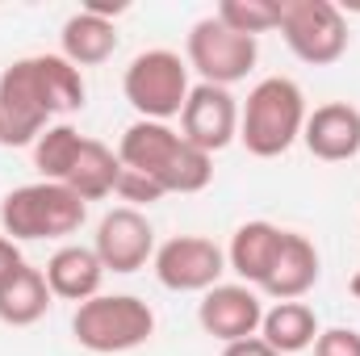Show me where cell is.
<instances>
[{"mask_svg": "<svg viewBox=\"0 0 360 356\" xmlns=\"http://www.w3.org/2000/svg\"><path fill=\"white\" fill-rule=\"evenodd\" d=\"M84 76L63 55H25L0 76V143L30 147L51 117L84 109Z\"/></svg>", "mask_w": 360, "mask_h": 356, "instance_id": "cell-1", "label": "cell"}, {"mask_svg": "<svg viewBox=\"0 0 360 356\" xmlns=\"http://www.w3.org/2000/svg\"><path fill=\"white\" fill-rule=\"evenodd\" d=\"M117 160L122 168L147 177L164 197L168 193H201L214 180V155L197 151L193 143L180 139L168 122H134L126 126L122 143H117Z\"/></svg>", "mask_w": 360, "mask_h": 356, "instance_id": "cell-2", "label": "cell"}, {"mask_svg": "<svg viewBox=\"0 0 360 356\" xmlns=\"http://www.w3.org/2000/svg\"><path fill=\"white\" fill-rule=\"evenodd\" d=\"M306 130V96L289 76H269L248 92V105L239 109V143L256 160L285 155Z\"/></svg>", "mask_w": 360, "mask_h": 356, "instance_id": "cell-3", "label": "cell"}, {"mask_svg": "<svg viewBox=\"0 0 360 356\" xmlns=\"http://www.w3.org/2000/svg\"><path fill=\"white\" fill-rule=\"evenodd\" d=\"M84 218H89V205L68 184H55V180L21 184L0 201V235H8L13 243L76 235Z\"/></svg>", "mask_w": 360, "mask_h": 356, "instance_id": "cell-4", "label": "cell"}, {"mask_svg": "<svg viewBox=\"0 0 360 356\" xmlns=\"http://www.w3.org/2000/svg\"><path fill=\"white\" fill-rule=\"evenodd\" d=\"M72 336L96 356L134 352L155 336V310L134 293H96L76 306Z\"/></svg>", "mask_w": 360, "mask_h": 356, "instance_id": "cell-5", "label": "cell"}, {"mask_svg": "<svg viewBox=\"0 0 360 356\" xmlns=\"http://www.w3.org/2000/svg\"><path fill=\"white\" fill-rule=\"evenodd\" d=\"M122 92L126 101L134 105V113L143 122H168V117H180L184 101H188V63L180 59L176 51H143L130 59L126 76H122Z\"/></svg>", "mask_w": 360, "mask_h": 356, "instance_id": "cell-6", "label": "cell"}, {"mask_svg": "<svg viewBox=\"0 0 360 356\" xmlns=\"http://www.w3.org/2000/svg\"><path fill=\"white\" fill-rule=\"evenodd\" d=\"M281 38L302 63L331 68L348 51V21L331 0H281Z\"/></svg>", "mask_w": 360, "mask_h": 356, "instance_id": "cell-7", "label": "cell"}, {"mask_svg": "<svg viewBox=\"0 0 360 356\" xmlns=\"http://www.w3.org/2000/svg\"><path fill=\"white\" fill-rule=\"evenodd\" d=\"M256 55H260V42L248 34H235L214 13L201 17L184 42V63L201 76V84H218V89L248 80V72L256 68Z\"/></svg>", "mask_w": 360, "mask_h": 356, "instance_id": "cell-8", "label": "cell"}, {"mask_svg": "<svg viewBox=\"0 0 360 356\" xmlns=\"http://www.w3.org/2000/svg\"><path fill=\"white\" fill-rule=\"evenodd\" d=\"M155 276L172 293H205L222 281L226 252L205 235H176L155 248Z\"/></svg>", "mask_w": 360, "mask_h": 356, "instance_id": "cell-9", "label": "cell"}, {"mask_svg": "<svg viewBox=\"0 0 360 356\" xmlns=\"http://www.w3.org/2000/svg\"><path fill=\"white\" fill-rule=\"evenodd\" d=\"M180 139L193 143L197 151L214 155L239 139V105L231 89L218 84H193L184 109H180Z\"/></svg>", "mask_w": 360, "mask_h": 356, "instance_id": "cell-10", "label": "cell"}, {"mask_svg": "<svg viewBox=\"0 0 360 356\" xmlns=\"http://www.w3.org/2000/svg\"><path fill=\"white\" fill-rule=\"evenodd\" d=\"M197 323L205 336H214L222 348L226 344H239V340H252L260 336V323H264V302L252 285H214L205 289L201 306H197Z\"/></svg>", "mask_w": 360, "mask_h": 356, "instance_id": "cell-11", "label": "cell"}, {"mask_svg": "<svg viewBox=\"0 0 360 356\" xmlns=\"http://www.w3.org/2000/svg\"><path fill=\"white\" fill-rule=\"evenodd\" d=\"M92 252L101 256L105 272H139L147 260H155V231L143 210L117 205L101 218Z\"/></svg>", "mask_w": 360, "mask_h": 356, "instance_id": "cell-12", "label": "cell"}, {"mask_svg": "<svg viewBox=\"0 0 360 356\" xmlns=\"http://www.w3.org/2000/svg\"><path fill=\"white\" fill-rule=\"evenodd\" d=\"M302 143L323 164H344L360 155V109L348 101H327L314 113H306Z\"/></svg>", "mask_w": 360, "mask_h": 356, "instance_id": "cell-13", "label": "cell"}, {"mask_svg": "<svg viewBox=\"0 0 360 356\" xmlns=\"http://www.w3.org/2000/svg\"><path fill=\"white\" fill-rule=\"evenodd\" d=\"M319 248L297 235V231H285L281 239V252H276V265H272L269 281L260 285V293H269L276 302H302L314 285H319Z\"/></svg>", "mask_w": 360, "mask_h": 356, "instance_id": "cell-14", "label": "cell"}, {"mask_svg": "<svg viewBox=\"0 0 360 356\" xmlns=\"http://www.w3.org/2000/svg\"><path fill=\"white\" fill-rule=\"evenodd\" d=\"M281 239H285V231H281V227H272V222H264V218L243 222V227L231 235V248H226V268H231L243 285L260 289V285L269 281L272 265H276Z\"/></svg>", "mask_w": 360, "mask_h": 356, "instance_id": "cell-15", "label": "cell"}, {"mask_svg": "<svg viewBox=\"0 0 360 356\" xmlns=\"http://www.w3.org/2000/svg\"><path fill=\"white\" fill-rule=\"evenodd\" d=\"M42 276H46V285H51V293L55 298H63V302H89L101 293V281H105V265H101V256L92 252V248H80V243H63L46 268H42Z\"/></svg>", "mask_w": 360, "mask_h": 356, "instance_id": "cell-16", "label": "cell"}, {"mask_svg": "<svg viewBox=\"0 0 360 356\" xmlns=\"http://www.w3.org/2000/svg\"><path fill=\"white\" fill-rule=\"evenodd\" d=\"M319 331H323L319 314L306 302H276L272 310H264V323H260V340L281 356H297L314 348Z\"/></svg>", "mask_w": 360, "mask_h": 356, "instance_id": "cell-17", "label": "cell"}, {"mask_svg": "<svg viewBox=\"0 0 360 356\" xmlns=\"http://www.w3.org/2000/svg\"><path fill=\"white\" fill-rule=\"evenodd\" d=\"M59 42H63V59L72 68H96V63H105L117 51V30H113V21L92 17V13L80 8V13H72L63 21Z\"/></svg>", "mask_w": 360, "mask_h": 356, "instance_id": "cell-18", "label": "cell"}, {"mask_svg": "<svg viewBox=\"0 0 360 356\" xmlns=\"http://www.w3.org/2000/svg\"><path fill=\"white\" fill-rule=\"evenodd\" d=\"M117 180H122V160H117V151H109V147L96 143V139H84V143H80V155H76V164H72V172H68L63 184L89 205V201H101V197L117 193Z\"/></svg>", "mask_w": 360, "mask_h": 356, "instance_id": "cell-19", "label": "cell"}, {"mask_svg": "<svg viewBox=\"0 0 360 356\" xmlns=\"http://www.w3.org/2000/svg\"><path fill=\"white\" fill-rule=\"evenodd\" d=\"M51 285L42 276V268H21L4 289H0V323L4 327H34L46 310H51Z\"/></svg>", "mask_w": 360, "mask_h": 356, "instance_id": "cell-20", "label": "cell"}, {"mask_svg": "<svg viewBox=\"0 0 360 356\" xmlns=\"http://www.w3.org/2000/svg\"><path fill=\"white\" fill-rule=\"evenodd\" d=\"M80 143H84V134L76 126H51V130H42L38 143H34V168L42 172V180L63 184L68 172H72V164H76V155H80Z\"/></svg>", "mask_w": 360, "mask_h": 356, "instance_id": "cell-21", "label": "cell"}, {"mask_svg": "<svg viewBox=\"0 0 360 356\" xmlns=\"http://www.w3.org/2000/svg\"><path fill=\"white\" fill-rule=\"evenodd\" d=\"M214 17L222 25H231L235 34H248V38L281 30V4L276 0H222L214 8Z\"/></svg>", "mask_w": 360, "mask_h": 356, "instance_id": "cell-22", "label": "cell"}, {"mask_svg": "<svg viewBox=\"0 0 360 356\" xmlns=\"http://www.w3.org/2000/svg\"><path fill=\"white\" fill-rule=\"evenodd\" d=\"M314 356H360V331H352V327H327V331H319Z\"/></svg>", "mask_w": 360, "mask_h": 356, "instance_id": "cell-23", "label": "cell"}, {"mask_svg": "<svg viewBox=\"0 0 360 356\" xmlns=\"http://www.w3.org/2000/svg\"><path fill=\"white\" fill-rule=\"evenodd\" d=\"M117 193L126 197V201H134V205H151V201H160L164 193L151 184L147 177H139V172H130V168H122V180H117Z\"/></svg>", "mask_w": 360, "mask_h": 356, "instance_id": "cell-24", "label": "cell"}, {"mask_svg": "<svg viewBox=\"0 0 360 356\" xmlns=\"http://www.w3.org/2000/svg\"><path fill=\"white\" fill-rule=\"evenodd\" d=\"M21 268H25V260H21V248H17L8 235H0V289H4V285H8Z\"/></svg>", "mask_w": 360, "mask_h": 356, "instance_id": "cell-25", "label": "cell"}, {"mask_svg": "<svg viewBox=\"0 0 360 356\" xmlns=\"http://www.w3.org/2000/svg\"><path fill=\"white\" fill-rule=\"evenodd\" d=\"M222 356H281V352H272V348L264 344V340H260V336H252V340L226 344V348H222Z\"/></svg>", "mask_w": 360, "mask_h": 356, "instance_id": "cell-26", "label": "cell"}, {"mask_svg": "<svg viewBox=\"0 0 360 356\" xmlns=\"http://www.w3.org/2000/svg\"><path fill=\"white\" fill-rule=\"evenodd\" d=\"M84 13L113 21V17H122V13H126V4H122V0H113V4H109V0H89V4H84Z\"/></svg>", "mask_w": 360, "mask_h": 356, "instance_id": "cell-27", "label": "cell"}, {"mask_svg": "<svg viewBox=\"0 0 360 356\" xmlns=\"http://www.w3.org/2000/svg\"><path fill=\"white\" fill-rule=\"evenodd\" d=\"M348 289H352V298H356V302H360V268H356V272H352V281H348Z\"/></svg>", "mask_w": 360, "mask_h": 356, "instance_id": "cell-28", "label": "cell"}]
</instances>
